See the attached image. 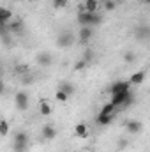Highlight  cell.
Returning a JSON list of instances; mask_svg holds the SVG:
<instances>
[{
  "instance_id": "22",
  "label": "cell",
  "mask_w": 150,
  "mask_h": 152,
  "mask_svg": "<svg viewBox=\"0 0 150 152\" xmlns=\"http://www.w3.org/2000/svg\"><path fill=\"white\" fill-rule=\"evenodd\" d=\"M115 7H117V4H115L113 0H106V2H104V9H106V11H113Z\"/></svg>"
},
{
  "instance_id": "7",
  "label": "cell",
  "mask_w": 150,
  "mask_h": 152,
  "mask_svg": "<svg viewBox=\"0 0 150 152\" xmlns=\"http://www.w3.org/2000/svg\"><path fill=\"white\" fill-rule=\"evenodd\" d=\"M79 11H88V12H97L99 11V0H85Z\"/></svg>"
},
{
  "instance_id": "13",
  "label": "cell",
  "mask_w": 150,
  "mask_h": 152,
  "mask_svg": "<svg viewBox=\"0 0 150 152\" xmlns=\"http://www.w3.org/2000/svg\"><path fill=\"white\" fill-rule=\"evenodd\" d=\"M11 20H12V12H11L7 7H2V9H0V21H2V25L9 23Z\"/></svg>"
},
{
  "instance_id": "5",
  "label": "cell",
  "mask_w": 150,
  "mask_h": 152,
  "mask_svg": "<svg viewBox=\"0 0 150 152\" xmlns=\"http://www.w3.org/2000/svg\"><path fill=\"white\" fill-rule=\"evenodd\" d=\"M41 134H42V138H44V140L51 142V140H55V138H57V129H55L51 124H46V126H42Z\"/></svg>"
},
{
  "instance_id": "25",
  "label": "cell",
  "mask_w": 150,
  "mask_h": 152,
  "mask_svg": "<svg viewBox=\"0 0 150 152\" xmlns=\"http://www.w3.org/2000/svg\"><path fill=\"white\" fill-rule=\"evenodd\" d=\"M113 2H115V4H120V2H124V0H113Z\"/></svg>"
},
{
  "instance_id": "21",
  "label": "cell",
  "mask_w": 150,
  "mask_h": 152,
  "mask_svg": "<svg viewBox=\"0 0 150 152\" xmlns=\"http://www.w3.org/2000/svg\"><path fill=\"white\" fill-rule=\"evenodd\" d=\"M21 27H23V25H21V21H18V20L11 23V30H12V32H20V30H21Z\"/></svg>"
},
{
  "instance_id": "20",
  "label": "cell",
  "mask_w": 150,
  "mask_h": 152,
  "mask_svg": "<svg viewBox=\"0 0 150 152\" xmlns=\"http://www.w3.org/2000/svg\"><path fill=\"white\" fill-rule=\"evenodd\" d=\"M58 88H60V90H64V92H66V94H69V96H71V94L74 92V87H73L71 83H62V85H60Z\"/></svg>"
},
{
  "instance_id": "3",
  "label": "cell",
  "mask_w": 150,
  "mask_h": 152,
  "mask_svg": "<svg viewBox=\"0 0 150 152\" xmlns=\"http://www.w3.org/2000/svg\"><path fill=\"white\" fill-rule=\"evenodd\" d=\"M74 42V36L71 34V32H60L58 36H57V46L58 48H69L71 44Z\"/></svg>"
},
{
  "instance_id": "11",
  "label": "cell",
  "mask_w": 150,
  "mask_h": 152,
  "mask_svg": "<svg viewBox=\"0 0 150 152\" xmlns=\"http://www.w3.org/2000/svg\"><path fill=\"white\" fill-rule=\"evenodd\" d=\"M111 120H113V115H106V113H101V112L95 117V122L99 126H108V124H111Z\"/></svg>"
},
{
  "instance_id": "8",
  "label": "cell",
  "mask_w": 150,
  "mask_h": 152,
  "mask_svg": "<svg viewBox=\"0 0 150 152\" xmlns=\"http://www.w3.org/2000/svg\"><path fill=\"white\" fill-rule=\"evenodd\" d=\"M74 134L78 138H87L88 136V126L85 122H79L74 126Z\"/></svg>"
},
{
  "instance_id": "15",
  "label": "cell",
  "mask_w": 150,
  "mask_h": 152,
  "mask_svg": "<svg viewBox=\"0 0 150 152\" xmlns=\"http://www.w3.org/2000/svg\"><path fill=\"white\" fill-rule=\"evenodd\" d=\"M115 110H117V106H115V104H113L111 101H110V103H106V104H104V106L101 108V113L113 115V113H115Z\"/></svg>"
},
{
  "instance_id": "16",
  "label": "cell",
  "mask_w": 150,
  "mask_h": 152,
  "mask_svg": "<svg viewBox=\"0 0 150 152\" xmlns=\"http://www.w3.org/2000/svg\"><path fill=\"white\" fill-rule=\"evenodd\" d=\"M14 142H23V143H28V134L25 131H18L14 133Z\"/></svg>"
},
{
  "instance_id": "4",
  "label": "cell",
  "mask_w": 150,
  "mask_h": 152,
  "mask_svg": "<svg viewBox=\"0 0 150 152\" xmlns=\"http://www.w3.org/2000/svg\"><path fill=\"white\" fill-rule=\"evenodd\" d=\"M125 90H131V81H129V80H127V81H115L111 87H110L111 96L120 94V92H125Z\"/></svg>"
},
{
  "instance_id": "19",
  "label": "cell",
  "mask_w": 150,
  "mask_h": 152,
  "mask_svg": "<svg viewBox=\"0 0 150 152\" xmlns=\"http://www.w3.org/2000/svg\"><path fill=\"white\" fill-rule=\"evenodd\" d=\"M14 152H25L27 151V147H28V143H23V142H14Z\"/></svg>"
},
{
  "instance_id": "24",
  "label": "cell",
  "mask_w": 150,
  "mask_h": 152,
  "mask_svg": "<svg viewBox=\"0 0 150 152\" xmlns=\"http://www.w3.org/2000/svg\"><path fill=\"white\" fill-rule=\"evenodd\" d=\"M53 4H55V7L62 9V7H66V5H67V0H53Z\"/></svg>"
},
{
  "instance_id": "17",
  "label": "cell",
  "mask_w": 150,
  "mask_h": 152,
  "mask_svg": "<svg viewBox=\"0 0 150 152\" xmlns=\"http://www.w3.org/2000/svg\"><path fill=\"white\" fill-rule=\"evenodd\" d=\"M55 97H57V101H58V103H66V101L69 99V94H66L64 90H60V88H58V90H57V94H55Z\"/></svg>"
},
{
  "instance_id": "6",
  "label": "cell",
  "mask_w": 150,
  "mask_h": 152,
  "mask_svg": "<svg viewBox=\"0 0 150 152\" xmlns=\"http://www.w3.org/2000/svg\"><path fill=\"white\" fill-rule=\"evenodd\" d=\"M125 129H127V133H131V134H138V133L143 129V126H141V122H138V120H127V122H125Z\"/></svg>"
},
{
  "instance_id": "14",
  "label": "cell",
  "mask_w": 150,
  "mask_h": 152,
  "mask_svg": "<svg viewBox=\"0 0 150 152\" xmlns=\"http://www.w3.org/2000/svg\"><path fill=\"white\" fill-rule=\"evenodd\" d=\"M51 104L48 103V101H41L39 103V113L42 115V117H48V115H51Z\"/></svg>"
},
{
  "instance_id": "18",
  "label": "cell",
  "mask_w": 150,
  "mask_h": 152,
  "mask_svg": "<svg viewBox=\"0 0 150 152\" xmlns=\"http://www.w3.org/2000/svg\"><path fill=\"white\" fill-rule=\"evenodd\" d=\"M0 134L7 136L9 134V122L7 120H0Z\"/></svg>"
},
{
  "instance_id": "26",
  "label": "cell",
  "mask_w": 150,
  "mask_h": 152,
  "mask_svg": "<svg viewBox=\"0 0 150 152\" xmlns=\"http://www.w3.org/2000/svg\"><path fill=\"white\" fill-rule=\"evenodd\" d=\"M141 2H145V4H149L150 5V0H141Z\"/></svg>"
},
{
  "instance_id": "9",
  "label": "cell",
  "mask_w": 150,
  "mask_h": 152,
  "mask_svg": "<svg viewBox=\"0 0 150 152\" xmlns=\"http://www.w3.org/2000/svg\"><path fill=\"white\" fill-rule=\"evenodd\" d=\"M92 27H79V32H78V37L81 42H87V41H90L92 37Z\"/></svg>"
},
{
  "instance_id": "10",
  "label": "cell",
  "mask_w": 150,
  "mask_h": 152,
  "mask_svg": "<svg viewBox=\"0 0 150 152\" xmlns=\"http://www.w3.org/2000/svg\"><path fill=\"white\" fill-rule=\"evenodd\" d=\"M143 80H145V71H136L134 75H131V78H129L131 85H141Z\"/></svg>"
},
{
  "instance_id": "2",
  "label": "cell",
  "mask_w": 150,
  "mask_h": 152,
  "mask_svg": "<svg viewBox=\"0 0 150 152\" xmlns=\"http://www.w3.org/2000/svg\"><path fill=\"white\" fill-rule=\"evenodd\" d=\"M28 103H30V97H28V94L25 92V90H20V92H16V96H14V104H16V108L18 110H27L28 108Z\"/></svg>"
},
{
  "instance_id": "23",
  "label": "cell",
  "mask_w": 150,
  "mask_h": 152,
  "mask_svg": "<svg viewBox=\"0 0 150 152\" xmlns=\"http://www.w3.org/2000/svg\"><path fill=\"white\" fill-rule=\"evenodd\" d=\"M124 58H125V60H127L129 64H133V62L136 60V55H134L133 51H129V53H125V57H124Z\"/></svg>"
},
{
  "instance_id": "12",
  "label": "cell",
  "mask_w": 150,
  "mask_h": 152,
  "mask_svg": "<svg viewBox=\"0 0 150 152\" xmlns=\"http://www.w3.org/2000/svg\"><path fill=\"white\" fill-rule=\"evenodd\" d=\"M37 62H39V66L48 67V66H51L53 58H51V55H50V53H41V55L37 57Z\"/></svg>"
},
{
  "instance_id": "1",
  "label": "cell",
  "mask_w": 150,
  "mask_h": 152,
  "mask_svg": "<svg viewBox=\"0 0 150 152\" xmlns=\"http://www.w3.org/2000/svg\"><path fill=\"white\" fill-rule=\"evenodd\" d=\"M103 21L99 12H88V11H79L78 12V23L79 27H92V25H99Z\"/></svg>"
}]
</instances>
